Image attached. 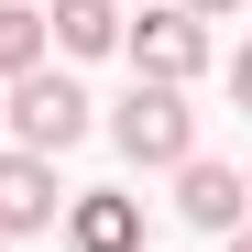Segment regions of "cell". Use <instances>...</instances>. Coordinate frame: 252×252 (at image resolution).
<instances>
[{
    "mask_svg": "<svg viewBox=\"0 0 252 252\" xmlns=\"http://www.w3.org/2000/svg\"><path fill=\"white\" fill-rule=\"evenodd\" d=\"M33 66H44V11L33 0H0V88L33 77Z\"/></svg>",
    "mask_w": 252,
    "mask_h": 252,
    "instance_id": "ba28073f",
    "label": "cell"
},
{
    "mask_svg": "<svg viewBox=\"0 0 252 252\" xmlns=\"http://www.w3.org/2000/svg\"><path fill=\"white\" fill-rule=\"evenodd\" d=\"M55 208H66V187H55V164H44V154H0V241L55 230Z\"/></svg>",
    "mask_w": 252,
    "mask_h": 252,
    "instance_id": "5b68a950",
    "label": "cell"
},
{
    "mask_svg": "<svg viewBox=\"0 0 252 252\" xmlns=\"http://www.w3.org/2000/svg\"><path fill=\"white\" fill-rule=\"evenodd\" d=\"M176 11H197V22H230V11H241V0H176Z\"/></svg>",
    "mask_w": 252,
    "mask_h": 252,
    "instance_id": "30bf717a",
    "label": "cell"
},
{
    "mask_svg": "<svg viewBox=\"0 0 252 252\" xmlns=\"http://www.w3.org/2000/svg\"><path fill=\"white\" fill-rule=\"evenodd\" d=\"M0 252H11V241H0Z\"/></svg>",
    "mask_w": 252,
    "mask_h": 252,
    "instance_id": "4fadbf2b",
    "label": "cell"
},
{
    "mask_svg": "<svg viewBox=\"0 0 252 252\" xmlns=\"http://www.w3.org/2000/svg\"><path fill=\"white\" fill-rule=\"evenodd\" d=\"M230 252H252V220H241V230H230Z\"/></svg>",
    "mask_w": 252,
    "mask_h": 252,
    "instance_id": "8fae6325",
    "label": "cell"
},
{
    "mask_svg": "<svg viewBox=\"0 0 252 252\" xmlns=\"http://www.w3.org/2000/svg\"><path fill=\"white\" fill-rule=\"evenodd\" d=\"M110 143L132 154V164H187V154H197V110H187V88H143V77H132V99L110 110Z\"/></svg>",
    "mask_w": 252,
    "mask_h": 252,
    "instance_id": "3957f363",
    "label": "cell"
},
{
    "mask_svg": "<svg viewBox=\"0 0 252 252\" xmlns=\"http://www.w3.org/2000/svg\"><path fill=\"white\" fill-rule=\"evenodd\" d=\"M66 241H77V252H143V197L77 187V197H66Z\"/></svg>",
    "mask_w": 252,
    "mask_h": 252,
    "instance_id": "8992f818",
    "label": "cell"
},
{
    "mask_svg": "<svg viewBox=\"0 0 252 252\" xmlns=\"http://www.w3.org/2000/svg\"><path fill=\"white\" fill-rule=\"evenodd\" d=\"M0 121H11V154H66V143H88V88L77 77H55V66H33V77H11L0 88Z\"/></svg>",
    "mask_w": 252,
    "mask_h": 252,
    "instance_id": "6da1fadb",
    "label": "cell"
},
{
    "mask_svg": "<svg viewBox=\"0 0 252 252\" xmlns=\"http://www.w3.org/2000/svg\"><path fill=\"white\" fill-rule=\"evenodd\" d=\"M241 187H252V164H241Z\"/></svg>",
    "mask_w": 252,
    "mask_h": 252,
    "instance_id": "7c38bea8",
    "label": "cell"
},
{
    "mask_svg": "<svg viewBox=\"0 0 252 252\" xmlns=\"http://www.w3.org/2000/svg\"><path fill=\"white\" fill-rule=\"evenodd\" d=\"M230 99L252 110V33H241V55H230Z\"/></svg>",
    "mask_w": 252,
    "mask_h": 252,
    "instance_id": "9c48e42d",
    "label": "cell"
},
{
    "mask_svg": "<svg viewBox=\"0 0 252 252\" xmlns=\"http://www.w3.org/2000/svg\"><path fill=\"white\" fill-rule=\"evenodd\" d=\"M44 44H66V55H110V44H121V0H55V11H44Z\"/></svg>",
    "mask_w": 252,
    "mask_h": 252,
    "instance_id": "52a82bcc",
    "label": "cell"
},
{
    "mask_svg": "<svg viewBox=\"0 0 252 252\" xmlns=\"http://www.w3.org/2000/svg\"><path fill=\"white\" fill-rule=\"evenodd\" d=\"M121 55H132V77H143V88H197V77H208V22L164 0V11L121 22Z\"/></svg>",
    "mask_w": 252,
    "mask_h": 252,
    "instance_id": "7a4b0ae2",
    "label": "cell"
},
{
    "mask_svg": "<svg viewBox=\"0 0 252 252\" xmlns=\"http://www.w3.org/2000/svg\"><path fill=\"white\" fill-rule=\"evenodd\" d=\"M176 220H187V230H208V241H230V230L252 220V187L230 176V164L187 154V164H176Z\"/></svg>",
    "mask_w": 252,
    "mask_h": 252,
    "instance_id": "277c9868",
    "label": "cell"
}]
</instances>
